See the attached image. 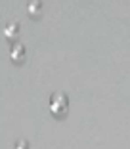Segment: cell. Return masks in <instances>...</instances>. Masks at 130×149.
<instances>
[{"instance_id":"6da1fadb","label":"cell","mask_w":130,"mask_h":149,"mask_svg":"<svg viewBox=\"0 0 130 149\" xmlns=\"http://www.w3.org/2000/svg\"><path fill=\"white\" fill-rule=\"evenodd\" d=\"M65 107H67V97H65V94H54V97H52L54 113H61Z\"/></svg>"},{"instance_id":"7a4b0ae2","label":"cell","mask_w":130,"mask_h":149,"mask_svg":"<svg viewBox=\"0 0 130 149\" xmlns=\"http://www.w3.org/2000/svg\"><path fill=\"white\" fill-rule=\"evenodd\" d=\"M12 57L13 59H23V57H25V44H21V42H13L12 44Z\"/></svg>"},{"instance_id":"3957f363","label":"cell","mask_w":130,"mask_h":149,"mask_svg":"<svg viewBox=\"0 0 130 149\" xmlns=\"http://www.w3.org/2000/svg\"><path fill=\"white\" fill-rule=\"evenodd\" d=\"M2 31H4V35L8 36V38H13V36L19 33V25L15 21H10V23H6V25H4V29H2Z\"/></svg>"},{"instance_id":"277c9868","label":"cell","mask_w":130,"mask_h":149,"mask_svg":"<svg viewBox=\"0 0 130 149\" xmlns=\"http://www.w3.org/2000/svg\"><path fill=\"white\" fill-rule=\"evenodd\" d=\"M29 12L31 13H40V10H42V2L40 0H29Z\"/></svg>"}]
</instances>
